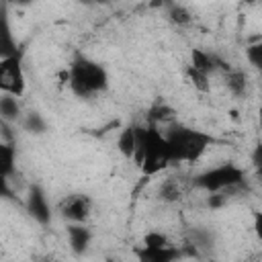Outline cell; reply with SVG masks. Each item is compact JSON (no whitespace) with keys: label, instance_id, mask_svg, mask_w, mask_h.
Listing matches in <instances>:
<instances>
[{"label":"cell","instance_id":"obj_1","mask_svg":"<svg viewBox=\"0 0 262 262\" xmlns=\"http://www.w3.org/2000/svg\"><path fill=\"white\" fill-rule=\"evenodd\" d=\"M133 162L145 176H156L168 164H172L168 139L158 125H137V151L133 156Z\"/></svg>","mask_w":262,"mask_h":262},{"label":"cell","instance_id":"obj_2","mask_svg":"<svg viewBox=\"0 0 262 262\" xmlns=\"http://www.w3.org/2000/svg\"><path fill=\"white\" fill-rule=\"evenodd\" d=\"M168 145H170V156L172 162H196L215 139L199 129L186 127V125H168L164 131Z\"/></svg>","mask_w":262,"mask_h":262},{"label":"cell","instance_id":"obj_3","mask_svg":"<svg viewBox=\"0 0 262 262\" xmlns=\"http://www.w3.org/2000/svg\"><path fill=\"white\" fill-rule=\"evenodd\" d=\"M68 84L76 96L90 98L108 88V74L94 59L78 55L68 70Z\"/></svg>","mask_w":262,"mask_h":262},{"label":"cell","instance_id":"obj_4","mask_svg":"<svg viewBox=\"0 0 262 262\" xmlns=\"http://www.w3.org/2000/svg\"><path fill=\"white\" fill-rule=\"evenodd\" d=\"M244 184V170L235 164H221L194 176V186L207 192H223Z\"/></svg>","mask_w":262,"mask_h":262},{"label":"cell","instance_id":"obj_5","mask_svg":"<svg viewBox=\"0 0 262 262\" xmlns=\"http://www.w3.org/2000/svg\"><path fill=\"white\" fill-rule=\"evenodd\" d=\"M25 72L20 66V55H6L0 61V90L14 94V96H23L25 94Z\"/></svg>","mask_w":262,"mask_h":262},{"label":"cell","instance_id":"obj_6","mask_svg":"<svg viewBox=\"0 0 262 262\" xmlns=\"http://www.w3.org/2000/svg\"><path fill=\"white\" fill-rule=\"evenodd\" d=\"M90 211H92V199L82 192L68 194L59 203V213L70 223H84L90 217Z\"/></svg>","mask_w":262,"mask_h":262},{"label":"cell","instance_id":"obj_7","mask_svg":"<svg viewBox=\"0 0 262 262\" xmlns=\"http://www.w3.org/2000/svg\"><path fill=\"white\" fill-rule=\"evenodd\" d=\"M27 213L39 223V225H49L51 221V207L47 201L45 190L39 184H31L27 192Z\"/></svg>","mask_w":262,"mask_h":262},{"label":"cell","instance_id":"obj_8","mask_svg":"<svg viewBox=\"0 0 262 262\" xmlns=\"http://www.w3.org/2000/svg\"><path fill=\"white\" fill-rule=\"evenodd\" d=\"M68 242L76 254H82L88 250V246L92 242V233L84 223H70L68 225Z\"/></svg>","mask_w":262,"mask_h":262},{"label":"cell","instance_id":"obj_9","mask_svg":"<svg viewBox=\"0 0 262 262\" xmlns=\"http://www.w3.org/2000/svg\"><path fill=\"white\" fill-rule=\"evenodd\" d=\"M137 256L141 260H147V262H170V260H176L180 258V250H176L174 246H162V248H147V246H141V250L137 252Z\"/></svg>","mask_w":262,"mask_h":262},{"label":"cell","instance_id":"obj_10","mask_svg":"<svg viewBox=\"0 0 262 262\" xmlns=\"http://www.w3.org/2000/svg\"><path fill=\"white\" fill-rule=\"evenodd\" d=\"M117 149L121 151L123 158L133 160L137 151V125H127L121 129L119 139H117Z\"/></svg>","mask_w":262,"mask_h":262},{"label":"cell","instance_id":"obj_11","mask_svg":"<svg viewBox=\"0 0 262 262\" xmlns=\"http://www.w3.org/2000/svg\"><path fill=\"white\" fill-rule=\"evenodd\" d=\"M0 117L6 123H16V121L23 119V108H20L18 96L2 92V96H0Z\"/></svg>","mask_w":262,"mask_h":262},{"label":"cell","instance_id":"obj_12","mask_svg":"<svg viewBox=\"0 0 262 262\" xmlns=\"http://www.w3.org/2000/svg\"><path fill=\"white\" fill-rule=\"evenodd\" d=\"M223 80H225L227 90L233 96H244L246 94V90H248V78H246V74L242 70H235V68L227 70L223 74Z\"/></svg>","mask_w":262,"mask_h":262},{"label":"cell","instance_id":"obj_13","mask_svg":"<svg viewBox=\"0 0 262 262\" xmlns=\"http://www.w3.org/2000/svg\"><path fill=\"white\" fill-rule=\"evenodd\" d=\"M174 117H176L174 108L168 106V104H164V102H156V104L147 111V121H149V125H158V127H160V125H172Z\"/></svg>","mask_w":262,"mask_h":262},{"label":"cell","instance_id":"obj_14","mask_svg":"<svg viewBox=\"0 0 262 262\" xmlns=\"http://www.w3.org/2000/svg\"><path fill=\"white\" fill-rule=\"evenodd\" d=\"M190 66H194L201 72H207L209 76L217 72V63H215V53L203 51V49H190Z\"/></svg>","mask_w":262,"mask_h":262},{"label":"cell","instance_id":"obj_15","mask_svg":"<svg viewBox=\"0 0 262 262\" xmlns=\"http://www.w3.org/2000/svg\"><path fill=\"white\" fill-rule=\"evenodd\" d=\"M14 164H16V151L12 143H2L0 145V172L4 180H8L14 174Z\"/></svg>","mask_w":262,"mask_h":262},{"label":"cell","instance_id":"obj_16","mask_svg":"<svg viewBox=\"0 0 262 262\" xmlns=\"http://www.w3.org/2000/svg\"><path fill=\"white\" fill-rule=\"evenodd\" d=\"M182 192H184L182 184H180L176 178H170V180H164V182L160 184L158 196H160L162 201H166V203H172V201H178V199L182 196Z\"/></svg>","mask_w":262,"mask_h":262},{"label":"cell","instance_id":"obj_17","mask_svg":"<svg viewBox=\"0 0 262 262\" xmlns=\"http://www.w3.org/2000/svg\"><path fill=\"white\" fill-rule=\"evenodd\" d=\"M20 123H23L25 131L35 133V135H41V133H45V131H47V121H45L39 113H35V111H31V113L23 115Z\"/></svg>","mask_w":262,"mask_h":262},{"label":"cell","instance_id":"obj_18","mask_svg":"<svg viewBox=\"0 0 262 262\" xmlns=\"http://www.w3.org/2000/svg\"><path fill=\"white\" fill-rule=\"evenodd\" d=\"M186 76H188V82H190L199 92H205V94H207V92L211 90V80H209V74H207V72H201V70H196L194 66L188 63Z\"/></svg>","mask_w":262,"mask_h":262},{"label":"cell","instance_id":"obj_19","mask_svg":"<svg viewBox=\"0 0 262 262\" xmlns=\"http://www.w3.org/2000/svg\"><path fill=\"white\" fill-rule=\"evenodd\" d=\"M168 18L174 23V25H188L192 20V14L186 6L182 4H170L168 8Z\"/></svg>","mask_w":262,"mask_h":262},{"label":"cell","instance_id":"obj_20","mask_svg":"<svg viewBox=\"0 0 262 262\" xmlns=\"http://www.w3.org/2000/svg\"><path fill=\"white\" fill-rule=\"evenodd\" d=\"M188 244L194 246L196 250H199V248H209V246H213V235H211L207 229H203V227H194V229L190 231Z\"/></svg>","mask_w":262,"mask_h":262},{"label":"cell","instance_id":"obj_21","mask_svg":"<svg viewBox=\"0 0 262 262\" xmlns=\"http://www.w3.org/2000/svg\"><path fill=\"white\" fill-rule=\"evenodd\" d=\"M246 57L262 76V39H258L246 47Z\"/></svg>","mask_w":262,"mask_h":262},{"label":"cell","instance_id":"obj_22","mask_svg":"<svg viewBox=\"0 0 262 262\" xmlns=\"http://www.w3.org/2000/svg\"><path fill=\"white\" fill-rule=\"evenodd\" d=\"M168 237L162 233V231H147L145 237H143V246L147 248H162V246H168Z\"/></svg>","mask_w":262,"mask_h":262},{"label":"cell","instance_id":"obj_23","mask_svg":"<svg viewBox=\"0 0 262 262\" xmlns=\"http://www.w3.org/2000/svg\"><path fill=\"white\" fill-rule=\"evenodd\" d=\"M250 160H252V168H254V170H256V174L262 178V141L252 149Z\"/></svg>","mask_w":262,"mask_h":262},{"label":"cell","instance_id":"obj_24","mask_svg":"<svg viewBox=\"0 0 262 262\" xmlns=\"http://www.w3.org/2000/svg\"><path fill=\"white\" fill-rule=\"evenodd\" d=\"M252 225H254V233H256V237L262 242V211H256V213H254V221H252Z\"/></svg>","mask_w":262,"mask_h":262},{"label":"cell","instance_id":"obj_25","mask_svg":"<svg viewBox=\"0 0 262 262\" xmlns=\"http://www.w3.org/2000/svg\"><path fill=\"white\" fill-rule=\"evenodd\" d=\"M82 4H98V2H106V0H80Z\"/></svg>","mask_w":262,"mask_h":262},{"label":"cell","instance_id":"obj_26","mask_svg":"<svg viewBox=\"0 0 262 262\" xmlns=\"http://www.w3.org/2000/svg\"><path fill=\"white\" fill-rule=\"evenodd\" d=\"M258 125L262 127V102H260V108H258Z\"/></svg>","mask_w":262,"mask_h":262},{"label":"cell","instance_id":"obj_27","mask_svg":"<svg viewBox=\"0 0 262 262\" xmlns=\"http://www.w3.org/2000/svg\"><path fill=\"white\" fill-rule=\"evenodd\" d=\"M12 2H14V4H31L33 0H12Z\"/></svg>","mask_w":262,"mask_h":262},{"label":"cell","instance_id":"obj_28","mask_svg":"<svg viewBox=\"0 0 262 262\" xmlns=\"http://www.w3.org/2000/svg\"><path fill=\"white\" fill-rule=\"evenodd\" d=\"M244 4H256V2H260V0H242Z\"/></svg>","mask_w":262,"mask_h":262},{"label":"cell","instance_id":"obj_29","mask_svg":"<svg viewBox=\"0 0 262 262\" xmlns=\"http://www.w3.org/2000/svg\"><path fill=\"white\" fill-rule=\"evenodd\" d=\"M156 2H160V4H164V2H170V0H156Z\"/></svg>","mask_w":262,"mask_h":262}]
</instances>
